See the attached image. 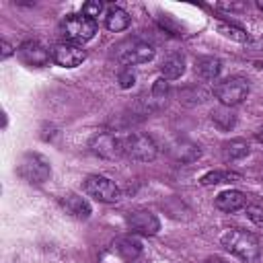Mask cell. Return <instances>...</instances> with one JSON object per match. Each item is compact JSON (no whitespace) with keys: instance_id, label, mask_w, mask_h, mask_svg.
<instances>
[{"instance_id":"277c9868","label":"cell","mask_w":263,"mask_h":263,"mask_svg":"<svg viewBox=\"0 0 263 263\" xmlns=\"http://www.w3.org/2000/svg\"><path fill=\"white\" fill-rule=\"evenodd\" d=\"M123 154L132 160L150 162L156 158L158 148H156L154 140L146 134H127V136H123Z\"/></svg>"},{"instance_id":"4316f807","label":"cell","mask_w":263,"mask_h":263,"mask_svg":"<svg viewBox=\"0 0 263 263\" xmlns=\"http://www.w3.org/2000/svg\"><path fill=\"white\" fill-rule=\"evenodd\" d=\"M117 80H119V86H121V88H132V86L136 84V74H134L129 68H125V70L119 72V78H117Z\"/></svg>"},{"instance_id":"9a60e30c","label":"cell","mask_w":263,"mask_h":263,"mask_svg":"<svg viewBox=\"0 0 263 263\" xmlns=\"http://www.w3.org/2000/svg\"><path fill=\"white\" fill-rule=\"evenodd\" d=\"M160 72H162V78L166 80L181 78V74L185 72V58L181 53H168L160 64Z\"/></svg>"},{"instance_id":"d6a6232c","label":"cell","mask_w":263,"mask_h":263,"mask_svg":"<svg viewBox=\"0 0 263 263\" xmlns=\"http://www.w3.org/2000/svg\"><path fill=\"white\" fill-rule=\"evenodd\" d=\"M255 66H257L259 70H263V62H255Z\"/></svg>"},{"instance_id":"2e32d148","label":"cell","mask_w":263,"mask_h":263,"mask_svg":"<svg viewBox=\"0 0 263 263\" xmlns=\"http://www.w3.org/2000/svg\"><path fill=\"white\" fill-rule=\"evenodd\" d=\"M220 70H222V64L218 58H199L195 60V74L197 78L210 82V80H216L220 76Z\"/></svg>"},{"instance_id":"d4e9b609","label":"cell","mask_w":263,"mask_h":263,"mask_svg":"<svg viewBox=\"0 0 263 263\" xmlns=\"http://www.w3.org/2000/svg\"><path fill=\"white\" fill-rule=\"evenodd\" d=\"M168 92V82H166V78H156L154 80V84H152V97L154 99H164V95Z\"/></svg>"},{"instance_id":"ffe728a7","label":"cell","mask_w":263,"mask_h":263,"mask_svg":"<svg viewBox=\"0 0 263 263\" xmlns=\"http://www.w3.org/2000/svg\"><path fill=\"white\" fill-rule=\"evenodd\" d=\"M173 156L179 162H193V160H197L201 156V150H199V146H195L191 142H181V144H177L173 148Z\"/></svg>"},{"instance_id":"f546056e","label":"cell","mask_w":263,"mask_h":263,"mask_svg":"<svg viewBox=\"0 0 263 263\" xmlns=\"http://www.w3.org/2000/svg\"><path fill=\"white\" fill-rule=\"evenodd\" d=\"M205 263H226L222 257H208V261Z\"/></svg>"},{"instance_id":"4fadbf2b","label":"cell","mask_w":263,"mask_h":263,"mask_svg":"<svg viewBox=\"0 0 263 263\" xmlns=\"http://www.w3.org/2000/svg\"><path fill=\"white\" fill-rule=\"evenodd\" d=\"M113 251L123 261H136L142 253V242L136 236H119L113 240Z\"/></svg>"},{"instance_id":"8992f818","label":"cell","mask_w":263,"mask_h":263,"mask_svg":"<svg viewBox=\"0 0 263 263\" xmlns=\"http://www.w3.org/2000/svg\"><path fill=\"white\" fill-rule=\"evenodd\" d=\"M90 150L107 160H115L123 154V136H117L113 132H101L90 138Z\"/></svg>"},{"instance_id":"f1b7e54d","label":"cell","mask_w":263,"mask_h":263,"mask_svg":"<svg viewBox=\"0 0 263 263\" xmlns=\"http://www.w3.org/2000/svg\"><path fill=\"white\" fill-rule=\"evenodd\" d=\"M10 55H12V45H10L6 39H2V60L10 58Z\"/></svg>"},{"instance_id":"44dd1931","label":"cell","mask_w":263,"mask_h":263,"mask_svg":"<svg viewBox=\"0 0 263 263\" xmlns=\"http://www.w3.org/2000/svg\"><path fill=\"white\" fill-rule=\"evenodd\" d=\"M230 181H240V175L236 173H230V171H210L205 173L199 183L203 187H210V185H220V183H230Z\"/></svg>"},{"instance_id":"9c48e42d","label":"cell","mask_w":263,"mask_h":263,"mask_svg":"<svg viewBox=\"0 0 263 263\" xmlns=\"http://www.w3.org/2000/svg\"><path fill=\"white\" fill-rule=\"evenodd\" d=\"M51 60L62 68H76L86 60V51L78 43L62 41L51 47Z\"/></svg>"},{"instance_id":"484cf974","label":"cell","mask_w":263,"mask_h":263,"mask_svg":"<svg viewBox=\"0 0 263 263\" xmlns=\"http://www.w3.org/2000/svg\"><path fill=\"white\" fill-rule=\"evenodd\" d=\"M245 212H247V218H249L253 224L263 226V210H261L259 205H247Z\"/></svg>"},{"instance_id":"7c38bea8","label":"cell","mask_w":263,"mask_h":263,"mask_svg":"<svg viewBox=\"0 0 263 263\" xmlns=\"http://www.w3.org/2000/svg\"><path fill=\"white\" fill-rule=\"evenodd\" d=\"M214 203H216V208L222 210V212H236V210L247 208V195H245L242 191L228 189V191L218 193Z\"/></svg>"},{"instance_id":"52a82bcc","label":"cell","mask_w":263,"mask_h":263,"mask_svg":"<svg viewBox=\"0 0 263 263\" xmlns=\"http://www.w3.org/2000/svg\"><path fill=\"white\" fill-rule=\"evenodd\" d=\"M84 191H86V195H90V197H95L97 201H103V203H115V201H119V195H121L117 185L111 179L103 177V175L86 177L84 179Z\"/></svg>"},{"instance_id":"7a4b0ae2","label":"cell","mask_w":263,"mask_h":263,"mask_svg":"<svg viewBox=\"0 0 263 263\" xmlns=\"http://www.w3.org/2000/svg\"><path fill=\"white\" fill-rule=\"evenodd\" d=\"M16 173L27 181V183H35L41 185L49 179L51 175V166L49 160L45 156H41L39 152H25L16 164Z\"/></svg>"},{"instance_id":"cb8c5ba5","label":"cell","mask_w":263,"mask_h":263,"mask_svg":"<svg viewBox=\"0 0 263 263\" xmlns=\"http://www.w3.org/2000/svg\"><path fill=\"white\" fill-rule=\"evenodd\" d=\"M191 90H195V86H193V88H183V90L179 92V101H183L185 105H189V97H187V95H189ZM205 97H208V92L201 90V88H197V92L193 95V103H201V101H205Z\"/></svg>"},{"instance_id":"8fae6325","label":"cell","mask_w":263,"mask_h":263,"mask_svg":"<svg viewBox=\"0 0 263 263\" xmlns=\"http://www.w3.org/2000/svg\"><path fill=\"white\" fill-rule=\"evenodd\" d=\"M127 226L134 232L140 234H156L160 230V222L156 218V214H152L150 210H136L127 216Z\"/></svg>"},{"instance_id":"30bf717a","label":"cell","mask_w":263,"mask_h":263,"mask_svg":"<svg viewBox=\"0 0 263 263\" xmlns=\"http://www.w3.org/2000/svg\"><path fill=\"white\" fill-rule=\"evenodd\" d=\"M16 53H18V58H21L23 64L33 66V68L47 66L49 60H51V51H47V49H45L39 41H35V39H27V41H23V43L18 45Z\"/></svg>"},{"instance_id":"1f68e13d","label":"cell","mask_w":263,"mask_h":263,"mask_svg":"<svg viewBox=\"0 0 263 263\" xmlns=\"http://www.w3.org/2000/svg\"><path fill=\"white\" fill-rule=\"evenodd\" d=\"M257 8H261V10H263V0H257Z\"/></svg>"},{"instance_id":"5b68a950","label":"cell","mask_w":263,"mask_h":263,"mask_svg":"<svg viewBox=\"0 0 263 263\" xmlns=\"http://www.w3.org/2000/svg\"><path fill=\"white\" fill-rule=\"evenodd\" d=\"M214 95L216 99H220V103L224 107H234L238 103H242L249 95V82L240 76H232V78H226L222 82H218L214 86Z\"/></svg>"},{"instance_id":"ba28073f","label":"cell","mask_w":263,"mask_h":263,"mask_svg":"<svg viewBox=\"0 0 263 263\" xmlns=\"http://www.w3.org/2000/svg\"><path fill=\"white\" fill-rule=\"evenodd\" d=\"M154 47L144 43V41H127L125 45L119 47L117 60L123 66H136V64H146L154 58Z\"/></svg>"},{"instance_id":"5bb4252c","label":"cell","mask_w":263,"mask_h":263,"mask_svg":"<svg viewBox=\"0 0 263 263\" xmlns=\"http://www.w3.org/2000/svg\"><path fill=\"white\" fill-rule=\"evenodd\" d=\"M62 205H64V210H66L70 216H74V218H78V220L90 218V212H92V210H90V203H88L82 195H76V193L64 195Z\"/></svg>"},{"instance_id":"3957f363","label":"cell","mask_w":263,"mask_h":263,"mask_svg":"<svg viewBox=\"0 0 263 263\" xmlns=\"http://www.w3.org/2000/svg\"><path fill=\"white\" fill-rule=\"evenodd\" d=\"M62 33L70 43L90 41L97 33V21H92L84 14H68L62 23Z\"/></svg>"},{"instance_id":"7402d4cb","label":"cell","mask_w":263,"mask_h":263,"mask_svg":"<svg viewBox=\"0 0 263 263\" xmlns=\"http://www.w3.org/2000/svg\"><path fill=\"white\" fill-rule=\"evenodd\" d=\"M212 119H214V123H216L220 129H230V127L236 123L234 113H232L230 109H226V107L214 109V111H212Z\"/></svg>"},{"instance_id":"83f0119b","label":"cell","mask_w":263,"mask_h":263,"mask_svg":"<svg viewBox=\"0 0 263 263\" xmlns=\"http://www.w3.org/2000/svg\"><path fill=\"white\" fill-rule=\"evenodd\" d=\"M218 8H224V10H242L245 4H240V2H238V4H236V2H230V4H228V2H220Z\"/></svg>"},{"instance_id":"d6986e66","label":"cell","mask_w":263,"mask_h":263,"mask_svg":"<svg viewBox=\"0 0 263 263\" xmlns=\"http://www.w3.org/2000/svg\"><path fill=\"white\" fill-rule=\"evenodd\" d=\"M218 33H220L222 37L230 39V41H236V43H247V41L251 39L249 33H247L242 27L232 25V23H224V21L218 23Z\"/></svg>"},{"instance_id":"ac0fdd59","label":"cell","mask_w":263,"mask_h":263,"mask_svg":"<svg viewBox=\"0 0 263 263\" xmlns=\"http://www.w3.org/2000/svg\"><path fill=\"white\" fill-rule=\"evenodd\" d=\"M249 152H251L249 144H247L245 140H240V138L230 140V142H226V144L222 146L224 160H238V158H245Z\"/></svg>"},{"instance_id":"4dcf8cb0","label":"cell","mask_w":263,"mask_h":263,"mask_svg":"<svg viewBox=\"0 0 263 263\" xmlns=\"http://www.w3.org/2000/svg\"><path fill=\"white\" fill-rule=\"evenodd\" d=\"M255 140H257L259 144H263V132H257V134H255Z\"/></svg>"},{"instance_id":"6da1fadb","label":"cell","mask_w":263,"mask_h":263,"mask_svg":"<svg viewBox=\"0 0 263 263\" xmlns=\"http://www.w3.org/2000/svg\"><path fill=\"white\" fill-rule=\"evenodd\" d=\"M220 242L226 251L242 259L245 263H259L261 261V242L255 234L238 228H230L220 236Z\"/></svg>"},{"instance_id":"603a6c76","label":"cell","mask_w":263,"mask_h":263,"mask_svg":"<svg viewBox=\"0 0 263 263\" xmlns=\"http://www.w3.org/2000/svg\"><path fill=\"white\" fill-rule=\"evenodd\" d=\"M101 12H103V2H99V0H90V2H84V4H82V14L88 16V18H92V21H95Z\"/></svg>"},{"instance_id":"e0dca14e","label":"cell","mask_w":263,"mask_h":263,"mask_svg":"<svg viewBox=\"0 0 263 263\" xmlns=\"http://www.w3.org/2000/svg\"><path fill=\"white\" fill-rule=\"evenodd\" d=\"M129 14L123 10V8H119V6H111L109 8V12H107V16H105V27L109 29V31H115V33H119V31H125L127 27H129Z\"/></svg>"}]
</instances>
